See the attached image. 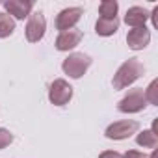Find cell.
Listing matches in <instances>:
<instances>
[{
    "mask_svg": "<svg viewBox=\"0 0 158 158\" xmlns=\"http://www.w3.org/2000/svg\"><path fill=\"white\" fill-rule=\"evenodd\" d=\"M143 73H145V67H143V63L138 58L127 60L125 63H121V67L114 74V80H112L114 89H125V88H128L130 84H134L138 80Z\"/></svg>",
    "mask_w": 158,
    "mask_h": 158,
    "instance_id": "obj_1",
    "label": "cell"
},
{
    "mask_svg": "<svg viewBox=\"0 0 158 158\" xmlns=\"http://www.w3.org/2000/svg\"><path fill=\"white\" fill-rule=\"evenodd\" d=\"M91 61L93 60L88 54H84V52H73V54H69L63 60L61 69H63L65 74H69L71 78L76 80V78H82L86 74V71L91 67Z\"/></svg>",
    "mask_w": 158,
    "mask_h": 158,
    "instance_id": "obj_2",
    "label": "cell"
},
{
    "mask_svg": "<svg viewBox=\"0 0 158 158\" xmlns=\"http://www.w3.org/2000/svg\"><path fill=\"white\" fill-rule=\"evenodd\" d=\"M147 106V99H145V93L143 89L136 88V89H130L117 104V110L123 112V114H138L141 110H145Z\"/></svg>",
    "mask_w": 158,
    "mask_h": 158,
    "instance_id": "obj_3",
    "label": "cell"
},
{
    "mask_svg": "<svg viewBox=\"0 0 158 158\" xmlns=\"http://www.w3.org/2000/svg\"><path fill=\"white\" fill-rule=\"evenodd\" d=\"M139 130V123L138 121H134V119H123V121H115V123H112L108 128H106V132H104V136L108 138V139H127V138H130L132 134H136Z\"/></svg>",
    "mask_w": 158,
    "mask_h": 158,
    "instance_id": "obj_4",
    "label": "cell"
},
{
    "mask_svg": "<svg viewBox=\"0 0 158 158\" xmlns=\"http://www.w3.org/2000/svg\"><path fill=\"white\" fill-rule=\"evenodd\" d=\"M73 99V88L69 82H65L63 78L54 80L48 88V101L54 106H65L69 101Z\"/></svg>",
    "mask_w": 158,
    "mask_h": 158,
    "instance_id": "obj_5",
    "label": "cell"
},
{
    "mask_svg": "<svg viewBox=\"0 0 158 158\" xmlns=\"http://www.w3.org/2000/svg\"><path fill=\"white\" fill-rule=\"evenodd\" d=\"M45 30H47L45 15H43L41 11L30 13V17H28V24H26V39H28L30 43H37V41L43 39Z\"/></svg>",
    "mask_w": 158,
    "mask_h": 158,
    "instance_id": "obj_6",
    "label": "cell"
},
{
    "mask_svg": "<svg viewBox=\"0 0 158 158\" xmlns=\"http://www.w3.org/2000/svg\"><path fill=\"white\" fill-rule=\"evenodd\" d=\"M82 15H84L82 8H65V10H61L56 15V30H60V34L67 32V30H73Z\"/></svg>",
    "mask_w": 158,
    "mask_h": 158,
    "instance_id": "obj_7",
    "label": "cell"
},
{
    "mask_svg": "<svg viewBox=\"0 0 158 158\" xmlns=\"http://www.w3.org/2000/svg\"><path fill=\"white\" fill-rule=\"evenodd\" d=\"M4 8H6V13L10 17L13 15L15 19L23 21V19L30 17V13L34 10V2L32 0H6Z\"/></svg>",
    "mask_w": 158,
    "mask_h": 158,
    "instance_id": "obj_8",
    "label": "cell"
},
{
    "mask_svg": "<svg viewBox=\"0 0 158 158\" xmlns=\"http://www.w3.org/2000/svg\"><path fill=\"white\" fill-rule=\"evenodd\" d=\"M151 41V32L141 26V28H132L128 34H127V43H128V48L132 50H143Z\"/></svg>",
    "mask_w": 158,
    "mask_h": 158,
    "instance_id": "obj_9",
    "label": "cell"
},
{
    "mask_svg": "<svg viewBox=\"0 0 158 158\" xmlns=\"http://www.w3.org/2000/svg\"><path fill=\"white\" fill-rule=\"evenodd\" d=\"M82 41V32L80 30H67V32H61L56 39V48L61 50V52H67V50H73L76 45H80Z\"/></svg>",
    "mask_w": 158,
    "mask_h": 158,
    "instance_id": "obj_10",
    "label": "cell"
},
{
    "mask_svg": "<svg viewBox=\"0 0 158 158\" xmlns=\"http://www.w3.org/2000/svg\"><path fill=\"white\" fill-rule=\"evenodd\" d=\"M147 19H149V11L145 8H139V6L130 8L127 11V15H125V23L130 28H141V26H145Z\"/></svg>",
    "mask_w": 158,
    "mask_h": 158,
    "instance_id": "obj_11",
    "label": "cell"
},
{
    "mask_svg": "<svg viewBox=\"0 0 158 158\" xmlns=\"http://www.w3.org/2000/svg\"><path fill=\"white\" fill-rule=\"evenodd\" d=\"M119 30V19H102L99 17L97 24H95V32L102 37H108V35H114L115 32Z\"/></svg>",
    "mask_w": 158,
    "mask_h": 158,
    "instance_id": "obj_12",
    "label": "cell"
},
{
    "mask_svg": "<svg viewBox=\"0 0 158 158\" xmlns=\"http://www.w3.org/2000/svg\"><path fill=\"white\" fill-rule=\"evenodd\" d=\"M136 143L139 147H143V149H154L158 145V136H156V132L152 128L151 130H143V132H139L136 136Z\"/></svg>",
    "mask_w": 158,
    "mask_h": 158,
    "instance_id": "obj_13",
    "label": "cell"
},
{
    "mask_svg": "<svg viewBox=\"0 0 158 158\" xmlns=\"http://www.w3.org/2000/svg\"><path fill=\"white\" fill-rule=\"evenodd\" d=\"M15 32V19L8 13H0V39L10 37Z\"/></svg>",
    "mask_w": 158,
    "mask_h": 158,
    "instance_id": "obj_14",
    "label": "cell"
},
{
    "mask_svg": "<svg viewBox=\"0 0 158 158\" xmlns=\"http://www.w3.org/2000/svg\"><path fill=\"white\" fill-rule=\"evenodd\" d=\"M117 10H119V4L115 0H104L99 6V13L102 19H115L117 17Z\"/></svg>",
    "mask_w": 158,
    "mask_h": 158,
    "instance_id": "obj_15",
    "label": "cell"
},
{
    "mask_svg": "<svg viewBox=\"0 0 158 158\" xmlns=\"http://www.w3.org/2000/svg\"><path fill=\"white\" fill-rule=\"evenodd\" d=\"M145 93V99H147V102H151V104H158V80H152L151 84H149V88L143 91Z\"/></svg>",
    "mask_w": 158,
    "mask_h": 158,
    "instance_id": "obj_16",
    "label": "cell"
},
{
    "mask_svg": "<svg viewBox=\"0 0 158 158\" xmlns=\"http://www.w3.org/2000/svg\"><path fill=\"white\" fill-rule=\"evenodd\" d=\"M11 141H13V134L10 130H6V128H0V151L6 149Z\"/></svg>",
    "mask_w": 158,
    "mask_h": 158,
    "instance_id": "obj_17",
    "label": "cell"
},
{
    "mask_svg": "<svg viewBox=\"0 0 158 158\" xmlns=\"http://www.w3.org/2000/svg\"><path fill=\"white\" fill-rule=\"evenodd\" d=\"M99 158H123V154H119L117 151H104V152H101Z\"/></svg>",
    "mask_w": 158,
    "mask_h": 158,
    "instance_id": "obj_18",
    "label": "cell"
},
{
    "mask_svg": "<svg viewBox=\"0 0 158 158\" xmlns=\"http://www.w3.org/2000/svg\"><path fill=\"white\" fill-rule=\"evenodd\" d=\"M123 158H145V154L139 152V151H127L123 154Z\"/></svg>",
    "mask_w": 158,
    "mask_h": 158,
    "instance_id": "obj_19",
    "label": "cell"
}]
</instances>
